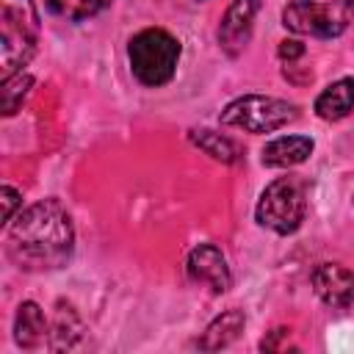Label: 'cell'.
<instances>
[{
  "label": "cell",
  "instance_id": "18",
  "mask_svg": "<svg viewBox=\"0 0 354 354\" xmlns=\"http://www.w3.org/2000/svg\"><path fill=\"white\" fill-rule=\"evenodd\" d=\"M0 202H3V221H14V210L22 205V194L11 185L0 188Z\"/></svg>",
  "mask_w": 354,
  "mask_h": 354
},
{
  "label": "cell",
  "instance_id": "15",
  "mask_svg": "<svg viewBox=\"0 0 354 354\" xmlns=\"http://www.w3.org/2000/svg\"><path fill=\"white\" fill-rule=\"evenodd\" d=\"M80 332H83V324H80V318L75 315V310L72 307H58V313H55V321H53V332H50V348H69V346H75V340L80 337Z\"/></svg>",
  "mask_w": 354,
  "mask_h": 354
},
{
  "label": "cell",
  "instance_id": "16",
  "mask_svg": "<svg viewBox=\"0 0 354 354\" xmlns=\"http://www.w3.org/2000/svg\"><path fill=\"white\" fill-rule=\"evenodd\" d=\"M111 3L113 0H47L50 11L55 17H64V19H72V22L88 19L97 11H102L105 6H111Z\"/></svg>",
  "mask_w": 354,
  "mask_h": 354
},
{
  "label": "cell",
  "instance_id": "3",
  "mask_svg": "<svg viewBox=\"0 0 354 354\" xmlns=\"http://www.w3.org/2000/svg\"><path fill=\"white\" fill-rule=\"evenodd\" d=\"M127 58L136 80L149 88H158L166 86L177 72L180 41L163 28H147L130 39Z\"/></svg>",
  "mask_w": 354,
  "mask_h": 354
},
{
  "label": "cell",
  "instance_id": "1",
  "mask_svg": "<svg viewBox=\"0 0 354 354\" xmlns=\"http://www.w3.org/2000/svg\"><path fill=\"white\" fill-rule=\"evenodd\" d=\"M75 249L72 218L58 199L25 207L8 227V254L19 268L50 271L66 266Z\"/></svg>",
  "mask_w": 354,
  "mask_h": 354
},
{
  "label": "cell",
  "instance_id": "17",
  "mask_svg": "<svg viewBox=\"0 0 354 354\" xmlns=\"http://www.w3.org/2000/svg\"><path fill=\"white\" fill-rule=\"evenodd\" d=\"M30 86H33V77L30 75H22V72H17V75H11V77L3 80V91H0L3 94V116H14L19 111L22 100L30 91Z\"/></svg>",
  "mask_w": 354,
  "mask_h": 354
},
{
  "label": "cell",
  "instance_id": "11",
  "mask_svg": "<svg viewBox=\"0 0 354 354\" xmlns=\"http://www.w3.org/2000/svg\"><path fill=\"white\" fill-rule=\"evenodd\" d=\"M50 337L47 318L36 301H22L14 318V340L22 348H39Z\"/></svg>",
  "mask_w": 354,
  "mask_h": 354
},
{
  "label": "cell",
  "instance_id": "5",
  "mask_svg": "<svg viewBox=\"0 0 354 354\" xmlns=\"http://www.w3.org/2000/svg\"><path fill=\"white\" fill-rule=\"evenodd\" d=\"M354 22V0H296L282 8V25L301 36L335 39Z\"/></svg>",
  "mask_w": 354,
  "mask_h": 354
},
{
  "label": "cell",
  "instance_id": "8",
  "mask_svg": "<svg viewBox=\"0 0 354 354\" xmlns=\"http://www.w3.org/2000/svg\"><path fill=\"white\" fill-rule=\"evenodd\" d=\"M257 11H260V0H232L230 8L224 11L221 25H218V44L230 58L246 50Z\"/></svg>",
  "mask_w": 354,
  "mask_h": 354
},
{
  "label": "cell",
  "instance_id": "10",
  "mask_svg": "<svg viewBox=\"0 0 354 354\" xmlns=\"http://www.w3.org/2000/svg\"><path fill=\"white\" fill-rule=\"evenodd\" d=\"M313 138L307 136H282L274 138L263 147V166H274V169H290L304 163L313 155Z\"/></svg>",
  "mask_w": 354,
  "mask_h": 354
},
{
  "label": "cell",
  "instance_id": "14",
  "mask_svg": "<svg viewBox=\"0 0 354 354\" xmlns=\"http://www.w3.org/2000/svg\"><path fill=\"white\" fill-rule=\"evenodd\" d=\"M188 138H191V141H194L205 155H210L213 160L235 163V160L241 158L238 144H235L232 138H227V136L216 133V130H207V127H202V130H191V133H188Z\"/></svg>",
  "mask_w": 354,
  "mask_h": 354
},
{
  "label": "cell",
  "instance_id": "4",
  "mask_svg": "<svg viewBox=\"0 0 354 354\" xmlns=\"http://www.w3.org/2000/svg\"><path fill=\"white\" fill-rule=\"evenodd\" d=\"M257 224L277 232V235H290L301 227L307 216V188L299 177H277L268 183L257 199L254 207Z\"/></svg>",
  "mask_w": 354,
  "mask_h": 354
},
{
  "label": "cell",
  "instance_id": "12",
  "mask_svg": "<svg viewBox=\"0 0 354 354\" xmlns=\"http://www.w3.org/2000/svg\"><path fill=\"white\" fill-rule=\"evenodd\" d=\"M354 111V77H340L326 86L315 100V113L324 122H337Z\"/></svg>",
  "mask_w": 354,
  "mask_h": 354
},
{
  "label": "cell",
  "instance_id": "7",
  "mask_svg": "<svg viewBox=\"0 0 354 354\" xmlns=\"http://www.w3.org/2000/svg\"><path fill=\"white\" fill-rule=\"evenodd\" d=\"M185 268H188V277L196 282V285H205L210 288L213 293H224L232 288V274H230V266H227V257L221 254L218 246L213 243H199L188 252V260H185Z\"/></svg>",
  "mask_w": 354,
  "mask_h": 354
},
{
  "label": "cell",
  "instance_id": "13",
  "mask_svg": "<svg viewBox=\"0 0 354 354\" xmlns=\"http://www.w3.org/2000/svg\"><path fill=\"white\" fill-rule=\"evenodd\" d=\"M243 326H246V315L232 307V310H227V313H221L218 318L210 321V326L205 329V335L199 337L196 346L205 348V351H218V348L230 346L243 332Z\"/></svg>",
  "mask_w": 354,
  "mask_h": 354
},
{
  "label": "cell",
  "instance_id": "19",
  "mask_svg": "<svg viewBox=\"0 0 354 354\" xmlns=\"http://www.w3.org/2000/svg\"><path fill=\"white\" fill-rule=\"evenodd\" d=\"M279 58H282V64L288 66V64H296L301 55H304V44L301 41H296V39H285V41H279Z\"/></svg>",
  "mask_w": 354,
  "mask_h": 354
},
{
  "label": "cell",
  "instance_id": "6",
  "mask_svg": "<svg viewBox=\"0 0 354 354\" xmlns=\"http://www.w3.org/2000/svg\"><path fill=\"white\" fill-rule=\"evenodd\" d=\"M296 119H299V108L293 102L279 97H263V94L238 97L221 111V124L238 127L246 133H274Z\"/></svg>",
  "mask_w": 354,
  "mask_h": 354
},
{
  "label": "cell",
  "instance_id": "20",
  "mask_svg": "<svg viewBox=\"0 0 354 354\" xmlns=\"http://www.w3.org/2000/svg\"><path fill=\"white\" fill-rule=\"evenodd\" d=\"M290 337V329H285V326H279V329H274L268 337H263V343H260V348L263 351H277V348H285L288 340Z\"/></svg>",
  "mask_w": 354,
  "mask_h": 354
},
{
  "label": "cell",
  "instance_id": "2",
  "mask_svg": "<svg viewBox=\"0 0 354 354\" xmlns=\"http://www.w3.org/2000/svg\"><path fill=\"white\" fill-rule=\"evenodd\" d=\"M39 44V11L33 0H0V75L22 72Z\"/></svg>",
  "mask_w": 354,
  "mask_h": 354
},
{
  "label": "cell",
  "instance_id": "9",
  "mask_svg": "<svg viewBox=\"0 0 354 354\" xmlns=\"http://www.w3.org/2000/svg\"><path fill=\"white\" fill-rule=\"evenodd\" d=\"M313 288L332 310H346L354 304V271L340 263H321L313 271Z\"/></svg>",
  "mask_w": 354,
  "mask_h": 354
}]
</instances>
